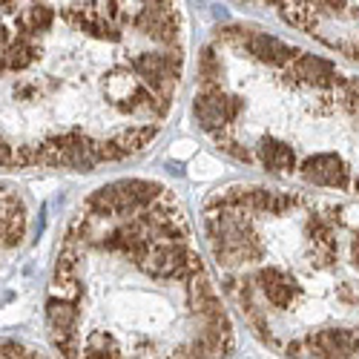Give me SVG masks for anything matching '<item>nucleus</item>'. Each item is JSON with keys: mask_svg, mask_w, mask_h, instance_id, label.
Segmentation results:
<instances>
[{"mask_svg": "<svg viewBox=\"0 0 359 359\" xmlns=\"http://www.w3.org/2000/svg\"><path fill=\"white\" fill-rule=\"evenodd\" d=\"M182 64L184 55L178 49H167V52H138L130 67L138 75V81H144L158 98L172 101L178 78H182Z\"/></svg>", "mask_w": 359, "mask_h": 359, "instance_id": "f257e3e1", "label": "nucleus"}, {"mask_svg": "<svg viewBox=\"0 0 359 359\" xmlns=\"http://www.w3.org/2000/svg\"><path fill=\"white\" fill-rule=\"evenodd\" d=\"M245 101L238 95H227L222 83H210V86H201L196 93V101H193V112L198 118V124L207 130V133H222L227 124H233L238 112H242Z\"/></svg>", "mask_w": 359, "mask_h": 359, "instance_id": "f03ea898", "label": "nucleus"}, {"mask_svg": "<svg viewBox=\"0 0 359 359\" xmlns=\"http://www.w3.org/2000/svg\"><path fill=\"white\" fill-rule=\"evenodd\" d=\"M285 78L293 83H308V86H319V89H334V86L345 83V78L337 75L331 61L316 57V55H305V52L293 55V61L285 67Z\"/></svg>", "mask_w": 359, "mask_h": 359, "instance_id": "7ed1b4c3", "label": "nucleus"}, {"mask_svg": "<svg viewBox=\"0 0 359 359\" xmlns=\"http://www.w3.org/2000/svg\"><path fill=\"white\" fill-rule=\"evenodd\" d=\"M299 175H302V182L316 184V187L348 190V184H351V172L337 153H316V156L305 158L302 167H299Z\"/></svg>", "mask_w": 359, "mask_h": 359, "instance_id": "20e7f679", "label": "nucleus"}, {"mask_svg": "<svg viewBox=\"0 0 359 359\" xmlns=\"http://www.w3.org/2000/svg\"><path fill=\"white\" fill-rule=\"evenodd\" d=\"M305 348L313 356H356L359 353V334L345 327H325L305 339Z\"/></svg>", "mask_w": 359, "mask_h": 359, "instance_id": "39448f33", "label": "nucleus"}, {"mask_svg": "<svg viewBox=\"0 0 359 359\" xmlns=\"http://www.w3.org/2000/svg\"><path fill=\"white\" fill-rule=\"evenodd\" d=\"M133 23H135V29L141 35L153 38V41H158L164 46H172L175 38H178V15H175V9H144L141 6V12L133 18Z\"/></svg>", "mask_w": 359, "mask_h": 359, "instance_id": "423d86ee", "label": "nucleus"}, {"mask_svg": "<svg viewBox=\"0 0 359 359\" xmlns=\"http://www.w3.org/2000/svg\"><path fill=\"white\" fill-rule=\"evenodd\" d=\"M253 279H256V287L264 293L267 302H271L273 308H279V311L290 308V305H293V299H296V293H299L296 282H293L285 271L273 267V264L262 267V271H259Z\"/></svg>", "mask_w": 359, "mask_h": 359, "instance_id": "0eeeda50", "label": "nucleus"}, {"mask_svg": "<svg viewBox=\"0 0 359 359\" xmlns=\"http://www.w3.org/2000/svg\"><path fill=\"white\" fill-rule=\"evenodd\" d=\"M26 236V207L15 193L0 196V242L4 248H18Z\"/></svg>", "mask_w": 359, "mask_h": 359, "instance_id": "6e6552de", "label": "nucleus"}, {"mask_svg": "<svg viewBox=\"0 0 359 359\" xmlns=\"http://www.w3.org/2000/svg\"><path fill=\"white\" fill-rule=\"evenodd\" d=\"M245 49L256 57L259 64H264V67H276V69H285V67L293 61V55H296L287 43H282V41L273 38V35H264V32H250Z\"/></svg>", "mask_w": 359, "mask_h": 359, "instance_id": "1a4fd4ad", "label": "nucleus"}, {"mask_svg": "<svg viewBox=\"0 0 359 359\" xmlns=\"http://www.w3.org/2000/svg\"><path fill=\"white\" fill-rule=\"evenodd\" d=\"M256 158L262 161V167L267 172H290V170H296V153H293V147L285 144V141H276L271 135H264L259 141Z\"/></svg>", "mask_w": 359, "mask_h": 359, "instance_id": "9d476101", "label": "nucleus"}, {"mask_svg": "<svg viewBox=\"0 0 359 359\" xmlns=\"http://www.w3.org/2000/svg\"><path fill=\"white\" fill-rule=\"evenodd\" d=\"M46 319H49V327H57V331H75V325H78V305H75V299L52 293L46 299Z\"/></svg>", "mask_w": 359, "mask_h": 359, "instance_id": "9b49d317", "label": "nucleus"}, {"mask_svg": "<svg viewBox=\"0 0 359 359\" xmlns=\"http://www.w3.org/2000/svg\"><path fill=\"white\" fill-rule=\"evenodd\" d=\"M86 35H93V38H101V41H121V32H118V26L107 18V15H101V12H95V9H86V12H75V15H69Z\"/></svg>", "mask_w": 359, "mask_h": 359, "instance_id": "f8f14e48", "label": "nucleus"}, {"mask_svg": "<svg viewBox=\"0 0 359 359\" xmlns=\"http://www.w3.org/2000/svg\"><path fill=\"white\" fill-rule=\"evenodd\" d=\"M4 57H6L9 72H23V69H29L41 57V49L29 41L26 35H20V38H15V41H9L4 46Z\"/></svg>", "mask_w": 359, "mask_h": 359, "instance_id": "ddd939ff", "label": "nucleus"}, {"mask_svg": "<svg viewBox=\"0 0 359 359\" xmlns=\"http://www.w3.org/2000/svg\"><path fill=\"white\" fill-rule=\"evenodd\" d=\"M52 23H55V12L49 6H43V4H32L29 9H23L18 15V29H20V35H26V38L49 32Z\"/></svg>", "mask_w": 359, "mask_h": 359, "instance_id": "4468645a", "label": "nucleus"}, {"mask_svg": "<svg viewBox=\"0 0 359 359\" xmlns=\"http://www.w3.org/2000/svg\"><path fill=\"white\" fill-rule=\"evenodd\" d=\"M86 210L95 213L98 219H109L118 213V193H115V184H107V187H98L93 196L86 198Z\"/></svg>", "mask_w": 359, "mask_h": 359, "instance_id": "2eb2a0df", "label": "nucleus"}, {"mask_svg": "<svg viewBox=\"0 0 359 359\" xmlns=\"http://www.w3.org/2000/svg\"><path fill=\"white\" fill-rule=\"evenodd\" d=\"M81 356H121V345H118L107 331H95V334L86 337Z\"/></svg>", "mask_w": 359, "mask_h": 359, "instance_id": "dca6fc26", "label": "nucleus"}, {"mask_svg": "<svg viewBox=\"0 0 359 359\" xmlns=\"http://www.w3.org/2000/svg\"><path fill=\"white\" fill-rule=\"evenodd\" d=\"M222 75H224V64L222 57L216 55V49L207 46L198 57V78H201V86H210V83H222Z\"/></svg>", "mask_w": 359, "mask_h": 359, "instance_id": "f3484780", "label": "nucleus"}, {"mask_svg": "<svg viewBox=\"0 0 359 359\" xmlns=\"http://www.w3.org/2000/svg\"><path fill=\"white\" fill-rule=\"evenodd\" d=\"M156 135H158V127H156V124H141V127H130V130H124L121 135H118V141L124 144L127 153H138V149H144Z\"/></svg>", "mask_w": 359, "mask_h": 359, "instance_id": "a211bd4d", "label": "nucleus"}, {"mask_svg": "<svg viewBox=\"0 0 359 359\" xmlns=\"http://www.w3.org/2000/svg\"><path fill=\"white\" fill-rule=\"evenodd\" d=\"M138 83L141 81H135V78H130V75H112L109 81H107V95H109V101H112V107L118 109L121 107L135 89H138Z\"/></svg>", "mask_w": 359, "mask_h": 359, "instance_id": "6ab92c4d", "label": "nucleus"}, {"mask_svg": "<svg viewBox=\"0 0 359 359\" xmlns=\"http://www.w3.org/2000/svg\"><path fill=\"white\" fill-rule=\"evenodd\" d=\"M216 144H219L222 153H227V156L236 158V161H245V164H253V161H256V153H250L248 147H242V141H236V138L227 135L224 130L216 133Z\"/></svg>", "mask_w": 359, "mask_h": 359, "instance_id": "aec40b11", "label": "nucleus"}, {"mask_svg": "<svg viewBox=\"0 0 359 359\" xmlns=\"http://www.w3.org/2000/svg\"><path fill=\"white\" fill-rule=\"evenodd\" d=\"M93 153H95L98 161H121V158L130 156L118 138L115 141H93Z\"/></svg>", "mask_w": 359, "mask_h": 359, "instance_id": "412c9836", "label": "nucleus"}, {"mask_svg": "<svg viewBox=\"0 0 359 359\" xmlns=\"http://www.w3.org/2000/svg\"><path fill=\"white\" fill-rule=\"evenodd\" d=\"M216 38L224 41V43H233V46H245L248 38H250V32H248V29H242V26H219L216 29Z\"/></svg>", "mask_w": 359, "mask_h": 359, "instance_id": "4be33fe9", "label": "nucleus"}, {"mask_svg": "<svg viewBox=\"0 0 359 359\" xmlns=\"http://www.w3.org/2000/svg\"><path fill=\"white\" fill-rule=\"evenodd\" d=\"M0 167H15V147L0 138Z\"/></svg>", "mask_w": 359, "mask_h": 359, "instance_id": "5701e85b", "label": "nucleus"}, {"mask_svg": "<svg viewBox=\"0 0 359 359\" xmlns=\"http://www.w3.org/2000/svg\"><path fill=\"white\" fill-rule=\"evenodd\" d=\"M0 356H32V353L18 342H0Z\"/></svg>", "mask_w": 359, "mask_h": 359, "instance_id": "b1692460", "label": "nucleus"}, {"mask_svg": "<svg viewBox=\"0 0 359 359\" xmlns=\"http://www.w3.org/2000/svg\"><path fill=\"white\" fill-rule=\"evenodd\" d=\"M144 9H172V0H141Z\"/></svg>", "mask_w": 359, "mask_h": 359, "instance_id": "393cba45", "label": "nucleus"}, {"mask_svg": "<svg viewBox=\"0 0 359 359\" xmlns=\"http://www.w3.org/2000/svg\"><path fill=\"white\" fill-rule=\"evenodd\" d=\"M302 351H305V342H287V348H285L287 356H302Z\"/></svg>", "mask_w": 359, "mask_h": 359, "instance_id": "a878e982", "label": "nucleus"}, {"mask_svg": "<svg viewBox=\"0 0 359 359\" xmlns=\"http://www.w3.org/2000/svg\"><path fill=\"white\" fill-rule=\"evenodd\" d=\"M9 41H12V35H9V29H6V26H0V49H4V46L9 43Z\"/></svg>", "mask_w": 359, "mask_h": 359, "instance_id": "bb28decb", "label": "nucleus"}, {"mask_svg": "<svg viewBox=\"0 0 359 359\" xmlns=\"http://www.w3.org/2000/svg\"><path fill=\"white\" fill-rule=\"evenodd\" d=\"M12 6V0H0V9H9Z\"/></svg>", "mask_w": 359, "mask_h": 359, "instance_id": "cd10ccee", "label": "nucleus"}, {"mask_svg": "<svg viewBox=\"0 0 359 359\" xmlns=\"http://www.w3.org/2000/svg\"><path fill=\"white\" fill-rule=\"evenodd\" d=\"M356 190H359V182H356Z\"/></svg>", "mask_w": 359, "mask_h": 359, "instance_id": "c85d7f7f", "label": "nucleus"}]
</instances>
